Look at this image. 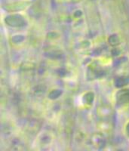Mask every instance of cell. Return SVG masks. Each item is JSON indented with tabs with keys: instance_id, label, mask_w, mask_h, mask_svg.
Instances as JSON below:
<instances>
[{
	"instance_id": "cell-1",
	"label": "cell",
	"mask_w": 129,
	"mask_h": 151,
	"mask_svg": "<svg viewBox=\"0 0 129 151\" xmlns=\"http://www.w3.org/2000/svg\"><path fill=\"white\" fill-rule=\"evenodd\" d=\"M5 22L11 27H21L25 24V21L20 15L9 16L5 19Z\"/></svg>"
},
{
	"instance_id": "cell-2",
	"label": "cell",
	"mask_w": 129,
	"mask_h": 151,
	"mask_svg": "<svg viewBox=\"0 0 129 151\" xmlns=\"http://www.w3.org/2000/svg\"><path fill=\"white\" fill-rule=\"evenodd\" d=\"M61 93H62V91H60V90H54V91L50 94L49 97H50L51 98H52V99H54V98H57V97L60 96V94H61Z\"/></svg>"
},
{
	"instance_id": "cell-3",
	"label": "cell",
	"mask_w": 129,
	"mask_h": 151,
	"mask_svg": "<svg viewBox=\"0 0 129 151\" xmlns=\"http://www.w3.org/2000/svg\"><path fill=\"white\" fill-rule=\"evenodd\" d=\"M128 132H129V125H128ZM129 134V133H128Z\"/></svg>"
}]
</instances>
